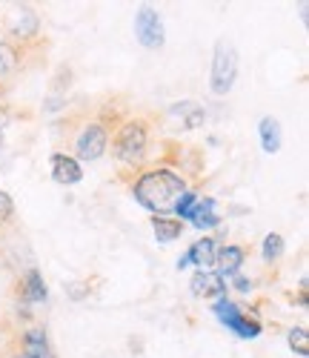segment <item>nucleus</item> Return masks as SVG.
I'll list each match as a JSON object with an SVG mask.
<instances>
[{
  "mask_svg": "<svg viewBox=\"0 0 309 358\" xmlns=\"http://www.w3.org/2000/svg\"><path fill=\"white\" fill-rule=\"evenodd\" d=\"M49 166H52V181L60 184V187H75L83 181V166L78 158L66 155V152H55L49 158Z\"/></svg>",
  "mask_w": 309,
  "mask_h": 358,
  "instance_id": "7",
  "label": "nucleus"
},
{
  "mask_svg": "<svg viewBox=\"0 0 309 358\" xmlns=\"http://www.w3.org/2000/svg\"><path fill=\"white\" fill-rule=\"evenodd\" d=\"M195 201H198V192H195V189H187V192L180 195V201L175 203L172 218H178V221H189V215H192V210H195Z\"/></svg>",
  "mask_w": 309,
  "mask_h": 358,
  "instance_id": "20",
  "label": "nucleus"
},
{
  "mask_svg": "<svg viewBox=\"0 0 309 358\" xmlns=\"http://www.w3.org/2000/svg\"><path fill=\"white\" fill-rule=\"evenodd\" d=\"M169 117H180V132H189V129L203 127L206 109L198 101H180V103L169 106Z\"/></svg>",
  "mask_w": 309,
  "mask_h": 358,
  "instance_id": "12",
  "label": "nucleus"
},
{
  "mask_svg": "<svg viewBox=\"0 0 309 358\" xmlns=\"http://www.w3.org/2000/svg\"><path fill=\"white\" fill-rule=\"evenodd\" d=\"M227 284H232V287H235V289H238L240 295L252 292V278H246V275H240V273H238V275H232V278H229Z\"/></svg>",
  "mask_w": 309,
  "mask_h": 358,
  "instance_id": "24",
  "label": "nucleus"
},
{
  "mask_svg": "<svg viewBox=\"0 0 309 358\" xmlns=\"http://www.w3.org/2000/svg\"><path fill=\"white\" fill-rule=\"evenodd\" d=\"M215 255H218V241H215V238H209V235L198 238V241L187 250L189 264H195L198 270H212V266H215Z\"/></svg>",
  "mask_w": 309,
  "mask_h": 358,
  "instance_id": "13",
  "label": "nucleus"
},
{
  "mask_svg": "<svg viewBox=\"0 0 309 358\" xmlns=\"http://www.w3.org/2000/svg\"><path fill=\"white\" fill-rule=\"evenodd\" d=\"M135 41L143 49H161L166 43L164 17L154 6H141L135 15Z\"/></svg>",
  "mask_w": 309,
  "mask_h": 358,
  "instance_id": "6",
  "label": "nucleus"
},
{
  "mask_svg": "<svg viewBox=\"0 0 309 358\" xmlns=\"http://www.w3.org/2000/svg\"><path fill=\"white\" fill-rule=\"evenodd\" d=\"M238 80V52L229 41H218L215 43V55H212V75H209V86L212 92L224 98L232 92V86Z\"/></svg>",
  "mask_w": 309,
  "mask_h": 358,
  "instance_id": "4",
  "label": "nucleus"
},
{
  "mask_svg": "<svg viewBox=\"0 0 309 358\" xmlns=\"http://www.w3.org/2000/svg\"><path fill=\"white\" fill-rule=\"evenodd\" d=\"M284 250H287L284 235H278V232H269L264 241H261V258H264L266 264L281 261V258H284Z\"/></svg>",
  "mask_w": 309,
  "mask_h": 358,
  "instance_id": "18",
  "label": "nucleus"
},
{
  "mask_svg": "<svg viewBox=\"0 0 309 358\" xmlns=\"http://www.w3.org/2000/svg\"><path fill=\"white\" fill-rule=\"evenodd\" d=\"M149 149V127L143 117H129L123 121L120 129L112 138V155L123 164V166H141Z\"/></svg>",
  "mask_w": 309,
  "mask_h": 358,
  "instance_id": "2",
  "label": "nucleus"
},
{
  "mask_svg": "<svg viewBox=\"0 0 309 358\" xmlns=\"http://www.w3.org/2000/svg\"><path fill=\"white\" fill-rule=\"evenodd\" d=\"M0 149H3V132H0Z\"/></svg>",
  "mask_w": 309,
  "mask_h": 358,
  "instance_id": "31",
  "label": "nucleus"
},
{
  "mask_svg": "<svg viewBox=\"0 0 309 358\" xmlns=\"http://www.w3.org/2000/svg\"><path fill=\"white\" fill-rule=\"evenodd\" d=\"M187 189H189L187 178L172 172V169H166V166L146 169L138 181L132 184L135 201L143 206V210H149L152 215H169Z\"/></svg>",
  "mask_w": 309,
  "mask_h": 358,
  "instance_id": "1",
  "label": "nucleus"
},
{
  "mask_svg": "<svg viewBox=\"0 0 309 358\" xmlns=\"http://www.w3.org/2000/svg\"><path fill=\"white\" fill-rule=\"evenodd\" d=\"M32 358H55V352L49 350V352H41V355H32Z\"/></svg>",
  "mask_w": 309,
  "mask_h": 358,
  "instance_id": "29",
  "label": "nucleus"
},
{
  "mask_svg": "<svg viewBox=\"0 0 309 358\" xmlns=\"http://www.w3.org/2000/svg\"><path fill=\"white\" fill-rule=\"evenodd\" d=\"M258 138H261V149H264V152H266V155H275L278 149H281V143H284L281 124H278L272 115L261 117V124H258Z\"/></svg>",
  "mask_w": 309,
  "mask_h": 358,
  "instance_id": "16",
  "label": "nucleus"
},
{
  "mask_svg": "<svg viewBox=\"0 0 309 358\" xmlns=\"http://www.w3.org/2000/svg\"><path fill=\"white\" fill-rule=\"evenodd\" d=\"M189 224L201 232H209V229H221V215H218V201L212 195H203L195 201V210L189 215Z\"/></svg>",
  "mask_w": 309,
  "mask_h": 358,
  "instance_id": "10",
  "label": "nucleus"
},
{
  "mask_svg": "<svg viewBox=\"0 0 309 358\" xmlns=\"http://www.w3.org/2000/svg\"><path fill=\"white\" fill-rule=\"evenodd\" d=\"M66 295L72 298V301H83V298L89 295V284H80V281H72V284H66Z\"/></svg>",
  "mask_w": 309,
  "mask_h": 358,
  "instance_id": "23",
  "label": "nucleus"
},
{
  "mask_svg": "<svg viewBox=\"0 0 309 358\" xmlns=\"http://www.w3.org/2000/svg\"><path fill=\"white\" fill-rule=\"evenodd\" d=\"M38 32H41V17L32 9H20V17H15L9 35L15 41H32V38H38Z\"/></svg>",
  "mask_w": 309,
  "mask_h": 358,
  "instance_id": "17",
  "label": "nucleus"
},
{
  "mask_svg": "<svg viewBox=\"0 0 309 358\" xmlns=\"http://www.w3.org/2000/svg\"><path fill=\"white\" fill-rule=\"evenodd\" d=\"M12 218H15V201H12V195H9V192L0 189V227L9 224Z\"/></svg>",
  "mask_w": 309,
  "mask_h": 358,
  "instance_id": "22",
  "label": "nucleus"
},
{
  "mask_svg": "<svg viewBox=\"0 0 309 358\" xmlns=\"http://www.w3.org/2000/svg\"><path fill=\"white\" fill-rule=\"evenodd\" d=\"M66 101H69V98L52 95V101H46V103H43V109H46V112H55V109H60V106H66Z\"/></svg>",
  "mask_w": 309,
  "mask_h": 358,
  "instance_id": "25",
  "label": "nucleus"
},
{
  "mask_svg": "<svg viewBox=\"0 0 309 358\" xmlns=\"http://www.w3.org/2000/svg\"><path fill=\"white\" fill-rule=\"evenodd\" d=\"M298 307H301V310H306V289H301V292H298Z\"/></svg>",
  "mask_w": 309,
  "mask_h": 358,
  "instance_id": "28",
  "label": "nucleus"
},
{
  "mask_svg": "<svg viewBox=\"0 0 309 358\" xmlns=\"http://www.w3.org/2000/svg\"><path fill=\"white\" fill-rule=\"evenodd\" d=\"M106 149H109V129L103 124H98V121H92V124H86L78 132V138H75V155L72 158L92 164V161H101L106 155Z\"/></svg>",
  "mask_w": 309,
  "mask_h": 358,
  "instance_id": "5",
  "label": "nucleus"
},
{
  "mask_svg": "<svg viewBox=\"0 0 309 358\" xmlns=\"http://www.w3.org/2000/svg\"><path fill=\"white\" fill-rule=\"evenodd\" d=\"M149 224L154 232V241H161V244H172L183 235V221H178L172 215H152Z\"/></svg>",
  "mask_w": 309,
  "mask_h": 358,
  "instance_id": "15",
  "label": "nucleus"
},
{
  "mask_svg": "<svg viewBox=\"0 0 309 358\" xmlns=\"http://www.w3.org/2000/svg\"><path fill=\"white\" fill-rule=\"evenodd\" d=\"M20 344H23V355H41V352H49L52 350V341H49V333H46V327L35 324V327H26L23 336H20Z\"/></svg>",
  "mask_w": 309,
  "mask_h": 358,
  "instance_id": "14",
  "label": "nucleus"
},
{
  "mask_svg": "<svg viewBox=\"0 0 309 358\" xmlns=\"http://www.w3.org/2000/svg\"><path fill=\"white\" fill-rule=\"evenodd\" d=\"M17 66V49L9 41H0V75H12Z\"/></svg>",
  "mask_w": 309,
  "mask_h": 358,
  "instance_id": "21",
  "label": "nucleus"
},
{
  "mask_svg": "<svg viewBox=\"0 0 309 358\" xmlns=\"http://www.w3.org/2000/svg\"><path fill=\"white\" fill-rule=\"evenodd\" d=\"M243 261H246V250L240 244H224V247H218V255H215V266H212V270L218 273L224 281H229L232 275L240 273Z\"/></svg>",
  "mask_w": 309,
  "mask_h": 358,
  "instance_id": "8",
  "label": "nucleus"
},
{
  "mask_svg": "<svg viewBox=\"0 0 309 358\" xmlns=\"http://www.w3.org/2000/svg\"><path fill=\"white\" fill-rule=\"evenodd\" d=\"M287 344H289V350H292L295 355H301V358H306V355H309V333H306V327H303V324L289 327V333H287Z\"/></svg>",
  "mask_w": 309,
  "mask_h": 358,
  "instance_id": "19",
  "label": "nucleus"
},
{
  "mask_svg": "<svg viewBox=\"0 0 309 358\" xmlns=\"http://www.w3.org/2000/svg\"><path fill=\"white\" fill-rule=\"evenodd\" d=\"M9 121H12V115H9V106H3V103H0V132H3V129L9 127Z\"/></svg>",
  "mask_w": 309,
  "mask_h": 358,
  "instance_id": "26",
  "label": "nucleus"
},
{
  "mask_svg": "<svg viewBox=\"0 0 309 358\" xmlns=\"http://www.w3.org/2000/svg\"><path fill=\"white\" fill-rule=\"evenodd\" d=\"M227 287L229 284L215 270H198L189 278V289L195 298H221V295H227Z\"/></svg>",
  "mask_w": 309,
  "mask_h": 358,
  "instance_id": "9",
  "label": "nucleus"
},
{
  "mask_svg": "<svg viewBox=\"0 0 309 358\" xmlns=\"http://www.w3.org/2000/svg\"><path fill=\"white\" fill-rule=\"evenodd\" d=\"M212 315L218 318L229 333H235V336L243 338V341H252V338H258V336L264 333V324H261L258 318H250V315H246V313L240 310V304H235L229 295L215 298Z\"/></svg>",
  "mask_w": 309,
  "mask_h": 358,
  "instance_id": "3",
  "label": "nucleus"
},
{
  "mask_svg": "<svg viewBox=\"0 0 309 358\" xmlns=\"http://www.w3.org/2000/svg\"><path fill=\"white\" fill-rule=\"evenodd\" d=\"M17 292H20V301L23 304H43L46 298H49V287L43 281V273L35 270V266H32V270H26L23 278H20Z\"/></svg>",
  "mask_w": 309,
  "mask_h": 358,
  "instance_id": "11",
  "label": "nucleus"
},
{
  "mask_svg": "<svg viewBox=\"0 0 309 358\" xmlns=\"http://www.w3.org/2000/svg\"><path fill=\"white\" fill-rule=\"evenodd\" d=\"M12 358H29V355H23V352H15V355H12Z\"/></svg>",
  "mask_w": 309,
  "mask_h": 358,
  "instance_id": "30",
  "label": "nucleus"
},
{
  "mask_svg": "<svg viewBox=\"0 0 309 358\" xmlns=\"http://www.w3.org/2000/svg\"><path fill=\"white\" fill-rule=\"evenodd\" d=\"M187 266H189V258H187V252H183V255L178 258V270H187Z\"/></svg>",
  "mask_w": 309,
  "mask_h": 358,
  "instance_id": "27",
  "label": "nucleus"
}]
</instances>
